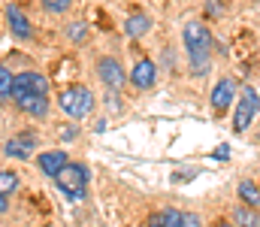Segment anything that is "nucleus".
<instances>
[{"label": "nucleus", "instance_id": "24", "mask_svg": "<svg viewBox=\"0 0 260 227\" xmlns=\"http://www.w3.org/2000/svg\"><path fill=\"white\" fill-rule=\"evenodd\" d=\"M215 157H218V160H227V157H230V149H227V146H221V149H215Z\"/></svg>", "mask_w": 260, "mask_h": 227}, {"label": "nucleus", "instance_id": "7", "mask_svg": "<svg viewBox=\"0 0 260 227\" xmlns=\"http://www.w3.org/2000/svg\"><path fill=\"white\" fill-rule=\"evenodd\" d=\"M34 149H37V137L34 134H18V137H12V140L3 143V151L9 157H18V160H27L34 154Z\"/></svg>", "mask_w": 260, "mask_h": 227}, {"label": "nucleus", "instance_id": "21", "mask_svg": "<svg viewBox=\"0 0 260 227\" xmlns=\"http://www.w3.org/2000/svg\"><path fill=\"white\" fill-rule=\"evenodd\" d=\"M224 12V6H221V0H206V15H212V18H218Z\"/></svg>", "mask_w": 260, "mask_h": 227}, {"label": "nucleus", "instance_id": "11", "mask_svg": "<svg viewBox=\"0 0 260 227\" xmlns=\"http://www.w3.org/2000/svg\"><path fill=\"white\" fill-rule=\"evenodd\" d=\"M6 21H9V30H12L18 40H27V37H30V30H34V27H30V21H27V15H24L18 6H9V9H6Z\"/></svg>", "mask_w": 260, "mask_h": 227}, {"label": "nucleus", "instance_id": "27", "mask_svg": "<svg viewBox=\"0 0 260 227\" xmlns=\"http://www.w3.org/2000/svg\"><path fill=\"white\" fill-rule=\"evenodd\" d=\"M218 227H236V224H227V221H221V224H218Z\"/></svg>", "mask_w": 260, "mask_h": 227}, {"label": "nucleus", "instance_id": "18", "mask_svg": "<svg viewBox=\"0 0 260 227\" xmlns=\"http://www.w3.org/2000/svg\"><path fill=\"white\" fill-rule=\"evenodd\" d=\"M18 188V176L15 173H9V170H0V194L6 197L9 191H15Z\"/></svg>", "mask_w": 260, "mask_h": 227}, {"label": "nucleus", "instance_id": "23", "mask_svg": "<svg viewBox=\"0 0 260 227\" xmlns=\"http://www.w3.org/2000/svg\"><path fill=\"white\" fill-rule=\"evenodd\" d=\"M145 227H164V212H154V215H148Z\"/></svg>", "mask_w": 260, "mask_h": 227}, {"label": "nucleus", "instance_id": "9", "mask_svg": "<svg viewBox=\"0 0 260 227\" xmlns=\"http://www.w3.org/2000/svg\"><path fill=\"white\" fill-rule=\"evenodd\" d=\"M154 79H157V67H154V61H148V58H142V61L133 67V73H130L133 88H139V91L151 88V85H154Z\"/></svg>", "mask_w": 260, "mask_h": 227}, {"label": "nucleus", "instance_id": "17", "mask_svg": "<svg viewBox=\"0 0 260 227\" xmlns=\"http://www.w3.org/2000/svg\"><path fill=\"white\" fill-rule=\"evenodd\" d=\"M67 37H70L73 43H85V37H88V24H85V21H73V24H67Z\"/></svg>", "mask_w": 260, "mask_h": 227}, {"label": "nucleus", "instance_id": "20", "mask_svg": "<svg viewBox=\"0 0 260 227\" xmlns=\"http://www.w3.org/2000/svg\"><path fill=\"white\" fill-rule=\"evenodd\" d=\"M182 215L179 209H164V227H182Z\"/></svg>", "mask_w": 260, "mask_h": 227}, {"label": "nucleus", "instance_id": "1", "mask_svg": "<svg viewBox=\"0 0 260 227\" xmlns=\"http://www.w3.org/2000/svg\"><path fill=\"white\" fill-rule=\"evenodd\" d=\"M182 40H185L188 58H191V70L200 76L209 73V67H212V34H209V27L200 21H188L182 30Z\"/></svg>", "mask_w": 260, "mask_h": 227}, {"label": "nucleus", "instance_id": "8", "mask_svg": "<svg viewBox=\"0 0 260 227\" xmlns=\"http://www.w3.org/2000/svg\"><path fill=\"white\" fill-rule=\"evenodd\" d=\"M37 160H40V170L46 173V176H58L61 170H64L67 164H70V157H67V151H61V149H49V151H40L37 154Z\"/></svg>", "mask_w": 260, "mask_h": 227}, {"label": "nucleus", "instance_id": "19", "mask_svg": "<svg viewBox=\"0 0 260 227\" xmlns=\"http://www.w3.org/2000/svg\"><path fill=\"white\" fill-rule=\"evenodd\" d=\"M70 3H73V0H43V9H46V12L61 15V12H67V9H70Z\"/></svg>", "mask_w": 260, "mask_h": 227}, {"label": "nucleus", "instance_id": "12", "mask_svg": "<svg viewBox=\"0 0 260 227\" xmlns=\"http://www.w3.org/2000/svg\"><path fill=\"white\" fill-rule=\"evenodd\" d=\"M233 94H236V85H233V79H221L215 88H212V106L221 112V109H227L230 103H233Z\"/></svg>", "mask_w": 260, "mask_h": 227}, {"label": "nucleus", "instance_id": "10", "mask_svg": "<svg viewBox=\"0 0 260 227\" xmlns=\"http://www.w3.org/2000/svg\"><path fill=\"white\" fill-rule=\"evenodd\" d=\"M15 106H18L21 112L34 115V118H46V115H49V97H46V94H27V97L15 100Z\"/></svg>", "mask_w": 260, "mask_h": 227}, {"label": "nucleus", "instance_id": "2", "mask_svg": "<svg viewBox=\"0 0 260 227\" xmlns=\"http://www.w3.org/2000/svg\"><path fill=\"white\" fill-rule=\"evenodd\" d=\"M58 106H61V112H64L67 118L79 121V118L91 115V109H94V94H91L85 85H70V88H64V91L58 94Z\"/></svg>", "mask_w": 260, "mask_h": 227}, {"label": "nucleus", "instance_id": "6", "mask_svg": "<svg viewBox=\"0 0 260 227\" xmlns=\"http://www.w3.org/2000/svg\"><path fill=\"white\" fill-rule=\"evenodd\" d=\"M97 73H100V82H103L109 91H118V88H124V67H121L115 58H100V64H97Z\"/></svg>", "mask_w": 260, "mask_h": 227}, {"label": "nucleus", "instance_id": "22", "mask_svg": "<svg viewBox=\"0 0 260 227\" xmlns=\"http://www.w3.org/2000/svg\"><path fill=\"white\" fill-rule=\"evenodd\" d=\"M182 227H203V221H200V215H194V212H185L182 215Z\"/></svg>", "mask_w": 260, "mask_h": 227}, {"label": "nucleus", "instance_id": "3", "mask_svg": "<svg viewBox=\"0 0 260 227\" xmlns=\"http://www.w3.org/2000/svg\"><path fill=\"white\" fill-rule=\"evenodd\" d=\"M55 185L64 191L70 200H85V191H88V167L67 164L64 170L55 176Z\"/></svg>", "mask_w": 260, "mask_h": 227}, {"label": "nucleus", "instance_id": "13", "mask_svg": "<svg viewBox=\"0 0 260 227\" xmlns=\"http://www.w3.org/2000/svg\"><path fill=\"white\" fill-rule=\"evenodd\" d=\"M148 30H151V18L142 15V12H130L127 21H124V34L133 37V40H139V37H145Z\"/></svg>", "mask_w": 260, "mask_h": 227}, {"label": "nucleus", "instance_id": "16", "mask_svg": "<svg viewBox=\"0 0 260 227\" xmlns=\"http://www.w3.org/2000/svg\"><path fill=\"white\" fill-rule=\"evenodd\" d=\"M12 82H15V76H12L6 67H3V64H0V103L12 100Z\"/></svg>", "mask_w": 260, "mask_h": 227}, {"label": "nucleus", "instance_id": "15", "mask_svg": "<svg viewBox=\"0 0 260 227\" xmlns=\"http://www.w3.org/2000/svg\"><path fill=\"white\" fill-rule=\"evenodd\" d=\"M233 221H236V227H260V209H251L242 203L233 209Z\"/></svg>", "mask_w": 260, "mask_h": 227}, {"label": "nucleus", "instance_id": "4", "mask_svg": "<svg viewBox=\"0 0 260 227\" xmlns=\"http://www.w3.org/2000/svg\"><path fill=\"white\" fill-rule=\"evenodd\" d=\"M257 109H260L257 91L254 88H242V97H239V106H236V115H233V131L236 134H245Z\"/></svg>", "mask_w": 260, "mask_h": 227}, {"label": "nucleus", "instance_id": "5", "mask_svg": "<svg viewBox=\"0 0 260 227\" xmlns=\"http://www.w3.org/2000/svg\"><path fill=\"white\" fill-rule=\"evenodd\" d=\"M27 94H49V79L43 73H18L12 82V100H21Z\"/></svg>", "mask_w": 260, "mask_h": 227}, {"label": "nucleus", "instance_id": "26", "mask_svg": "<svg viewBox=\"0 0 260 227\" xmlns=\"http://www.w3.org/2000/svg\"><path fill=\"white\" fill-rule=\"evenodd\" d=\"M6 206H9V203H6V197L0 194V212H6Z\"/></svg>", "mask_w": 260, "mask_h": 227}, {"label": "nucleus", "instance_id": "14", "mask_svg": "<svg viewBox=\"0 0 260 227\" xmlns=\"http://www.w3.org/2000/svg\"><path fill=\"white\" fill-rule=\"evenodd\" d=\"M239 200L245 203V206H251V209H260V188L251 182V179H242L239 182Z\"/></svg>", "mask_w": 260, "mask_h": 227}, {"label": "nucleus", "instance_id": "25", "mask_svg": "<svg viewBox=\"0 0 260 227\" xmlns=\"http://www.w3.org/2000/svg\"><path fill=\"white\" fill-rule=\"evenodd\" d=\"M76 134H79V131H76V127H64V140H73V137H76Z\"/></svg>", "mask_w": 260, "mask_h": 227}]
</instances>
